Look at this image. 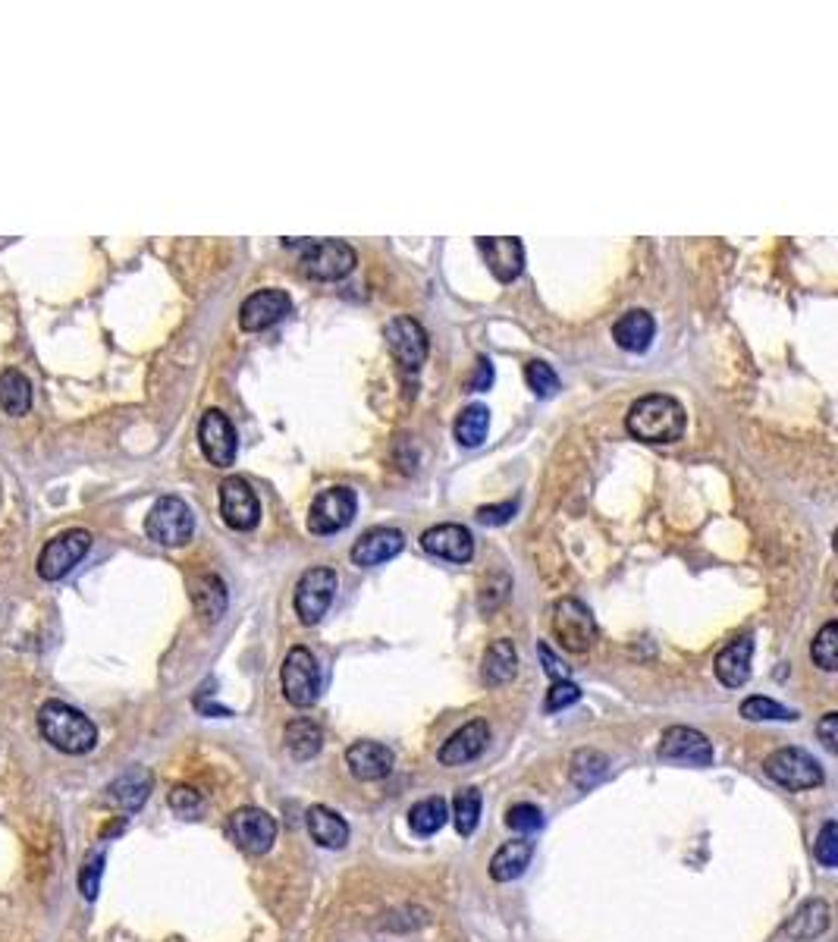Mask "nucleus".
Wrapping results in <instances>:
<instances>
[{
    "instance_id": "nucleus-4",
    "label": "nucleus",
    "mask_w": 838,
    "mask_h": 942,
    "mask_svg": "<svg viewBox=\"0 0 838 942\" xmlns=\"http://www.w3.org/2000/svg\"><path fill=\"white\" fill-rule=\"evenodd\" d=\"M550 631L562 650L588 654L597 645V619L578 597H559L550 610Z\"/></svg>"
},
{
    "instance_id": "nucleus-6",
    "label": "nucleus",
    "mask_w": 838,
    "mask_h": 942,
    "mask_svg": "<svg viewBox=\"0 0 838 942\" xmlns=\"http://www.w3.org/2000/svg\"><path fill=\"white\" fill-rule=\"evenodd\" d=\"M763 773L788 792H810V788H820L822 779H826L820 761L804 748L772 750L763 761Z\"/></svg>"
},
{
    "instance_id": "nucleus-35",
    "label": "nucleus",
    "mask_w": 838,
    "mask_h": 942,
    "mask_svg": "<svg viewBox=\"0 0 838 942\" xmlns=\"http://www.w3.org/2000/svg\"><path fill=\"white\" fill-rule=\"evenodd\" d=\"M481 821V792L474 785L459 788L453 798V823L459 836H472Z\"/></svg>"
},
{
    "instance_id": "nucleus-37",
    "label": "nucleus",
    "mask_w": 838,
    "mask_h": 942,
    "mask_svg": "<svg viewBox=\"0 0 838 942\" xmlns=\"http://www.w3.org/2000/svg\"><path fill=\"white\" fill-rule=\"evenodd\" d=\"M741 716H745V719H751V723H763V719L791 723V719H798L795 710H788V707H782L779 700L763 698V695H751V698H745V704H741Z\"/></svg>"
},
{
    "instance_id": "nucleus-25",
    "label": "nucleus",
    "mask_w": 838,
    "mask_h": 942,
    "mask_svg": "<svg viewBox=\"0 0 838 942\" xmlns=\"http://www.w3.org/2000/svg\"><path fill=\"white\" fill-rule=\"evenodd\" d=\"M653 333H657V324L653 317L644 308H634V312H625L615 324H612V340L615 346L625 352H647L650 343H653Z\"/></svg>"
},
{
    "instance_id": "nucleus-33",
    "label": "nucleus",
    "mask_w": 838,
    "mask_h": 942,
    "mask_svg": "<svg viewBox=\"0 0 838 942\" xmlns=\"http://www.w3.org/2000/svg\"><path fill=\"white\" fill-rule=\"evenodd\" d=\"M450 821V804L443 798H424L408 811V826L415 836H434L443 830V823Z\"/></svg>"
},
{
    "instance_id": "nucleus-15",
    "label": "nucleus",
    "mask_w": 838,
    "mask_h": 942,
    "mask_svg": "<svg viewBox=\"0 0 838 942\" xmlns=\"http://www.w3.org/2000/svg\"><path fill=\"white\" fill-rule=\"evenodd\" d=\"M657 754L672 764H688V767H710L713 764V745L710 738L691 726H669L660 738Z\"/></svg>"
},
{
    "instance_id": "nucleus-27",
    "label": "nucleus",
    "mask_w": 838,
    "mask_h": 942,
    "mask_svg": "<svg viewBox=\"0 0 838 942\" xmlns=\"http://www.w3.org/2000/svg\"><path fill=\"white\" fill-rule=\"evenodd\" d=\"M531 857H534V842H528V838H512L506 845H500L496 855L490 857V876H493L496 883H512V880H519V876L528 871Z\"/></svg>"
},
{
    "instance_id": "nucleus-5",
    "label": "nucleus",
    "mask_w": 838,
    "mask_h": 942,
    "mask_svg": "<svg viewBox=\"0 0 838 942\" xmlns=\"http://www.w3.org/2000/svg\"><path fill=\"white\" fill-rule=\"evenodd\" d=\"M279 685H283V698L289 700L293 707L305 710L315 707L321 698V666L317 657L308 647H293L283 660L279 669Z\"/></svg>"
},
{
    "instance_id": "nucleus-46",
    "label": "nucleus",
    "mask_w": 838,
    "mask_h": 942,
    "mask_svg": "<svg viewBox=\"0 0 838 942\" xmlns=\"http://www.w3.org/2000/svg\"><path fill=\"white\" fill-rule=\"evenodd\" d=\"M541 657H543V664H546V673H550L553 679L556 681L569 679V666L562 664V660H556V654H553L546 645H541Z\"/></svg>"
},
{
    "instance_id": "nucleus-29",
    "label": "nucleus",
    "mask_w": 838,
    "mask_h": 942,
    "mask_svg": "<svg viewBox=\"0 0 838 942\" xmlns=\"http://www.w3.org/2000/svg\"><path fill=\"white\" fill-rule=\"evenodd\" d=\"M829 924H832V907L826 905L822 899H810V902H804L798 911H795V918L788 921V936L791 940H817V936H822L826 930H829Z\"/></svg>"
},
{
    "instance_id": "nucleus-21",
    "label": "nucleus",
    "mask_w": 838,
    "mask_h": 942,
    "mask_svg": "<svg viewBox=\"0 0 838 942\" xmlns=\"http://www.w3.org/2000/svg\"><path fill=\"white\" fill-rule=\"evenodd\" d=\"M393 750L381 742H355L346 750V767L358 783H381L393 773Z\"/></svg>"
},
{
    "instance_id": "nucleus-36",
    "label": "nucleus",
    "mask_w": 838,
    "mask_h": 942,
    "mask_svg": "<svg viewBox=\"0 0 838 942\" xmlns=\"http://www.w3.org/2000/svg\"><path fill=\"white\" fill-rule=\"evenodd\" d=\"M810 657L820 666L822 673H836L838 669V622H826L820 635L810 645Z\"/></svg>"
},
{
    "instance_id": "nucleus-16",
    "label": "nucleus",
    "mask_w": 838,
    "mask_h": 942,
    "mask_svg": "<svg viewBox=\"0 0 838 942\" xmlns=\"http://www.w3.org/2000/svg\"><path fill=\"white\" fill-rule=\"evenodd\" d=\"M421 547L431 557L446 559V562H469L474 557V534L465 524H434L421 534Z\"/></svg>"
},
{
    "instance_id": "nucleus-17",
    "label": "nucleus",
    "mask_w": 838,
    "mask_h": 942,
    "mask_svg": "<svg viewBox=\"0 0 838 942\" xmlns=\"http://www.w3.org/2000/svg\"><path fill=\"white\" fill-rule=\"evenodd\" d=\"M293 312V298L283 290H262L245 298L239 308V327L248 333H262Z\"/></svg>"
},
{
    "instance_id": "nucleus-30",
    "label": "nucleus",
    "mask_w": 838,
    "mask_h": 942,
    "mask_svg": "<svg viewBox=\"0 0 838 942\" xmlns=\"http://www.w3.org/2000/svg\"><path fill=\"white\" fill-rule=\"evenodd\" d=\"M283 742H286V750L296 757V761H312L321 754L324 748V729L317 726L315 719H293L283 733Z\"/></svg>"
},
{
    "instance_id": "nucleus-11",
    "label": "nucleus",
    "mask_w": 838,
    "mask_h": 942,
    "mask_svg": "<svg viewBox=\"0 0 838 942\" xmlns=\"http://www.w3.org/2000/svg\"><path fill=\"white\" fill-rule=\"evenodd\" d=\"M386 346H390V355L393 362L402 367V371H418L427 359V331L421 327L415 317L408 314H400L386 324Z\"/></svg>"
},
{
    "instance_id": "nucleus-22",
    "label": "nucleus",
    "mask_w": 838,
    "mask_h": 942,
    "mask_svg": "<svg viewBox=\"0 0 838 942\" xmlns=\"http://www.w3.org/2000/svg\"><path fill=\"white\" fill-rule=\"evenodd\" d=\"M751 657H753V638L751 635H738L729 645L719 650L717 657V679L726 688H741L751 679Z\"/></svg>"
},
{
    "instance_id": "nucleus-1",
    "label": "nucleus",
    "mask_w": 838,
    "mask_h": 942,
    "mask_svg": "<svg viewBox=\"0 0 838 942\" xmlns=\"http://www.w3.org/2000/svg\"><path fill=\"white\" fill-rule=\"evenodd\" d=\"M684 409H681L679 400L666 396V393H650V396H641L629 409L625 415V428L634 440L641 443H676L684 434Z\"/></svg>"
},
{
    "instance_id": "nucleus-42",
    "label": "nucleus",
    "mask_w": 838,
    "mask_h": 942,
    "mask_svg": "<svg viewBox=\"0 0 838 942\" xmlns=\"http://www.w3.org/2000/svg\"><path fill=\"white\" fill-rule=\"evenodd\" d=\"M170 807H174L179 817H198L201 807H205V798H201V792L193 788V785H174V788H170Z\"/></svg>"
},
{
    "instance_id": "nucleus-38",
    "label": "nucleus",
    "mask_w": 838,
    "mask_h": 942,
    "mask_svg": "<svg viewBox=\"0 0 838 942\" xmlns=\"http://www.w3.org/2000/svg\"><path fill=\"white\" fill-rule=\"evenodd\" d=\"M524 381H528L531 393H534L538 400H550V396L559 390L556 371L546 365V362H538V359L524 365Z\"/></svg>"
},
{
    "instance_id": "nucleus-23",
    "label": "nucleus",
    "mask_w": 838,
    "mask_h": 942,
    "mask_svg": "<svg viewBox=\"0 0 838 942\" xmlns=\"http://www.w3.org/2000/svg\"><path fill=\"white\" fill-rule=\"evenodd\" d=\"M151 785H155V776L145 767L126 769L122 776H117L114 783L107 785V802L120 807V811H139L151 795Z\"/></svg>"
},
{
    "instance_id": "nucleus-14",
    "label": "nucleus",
    "mask_w": 838,
    "mask_h": 942,
    "mask_svg": "<svg viewBox=\"0 0 838 942\" xmlns=\"http://www.w3.org/2000/svg\"><path fill=\"white\" fill-rule=\"evenodd\" d=\"M198 443H201V453H205V459H208L210 465L229 469V465L236 462V450H239L236 428H233V421H229L220 409H208V412L201 415Z\"/></svg>"
},
{
    "instance_id": "nucleus-19",
    "label": "nucleus",
    "mask_w": 838,
    "mask_h": 942,
    "mask_svg": "<svg viewBox=\"0 0 838 942\" xmlns=\"http://www.w3.org/2000/svg\"><path fill=\"white\" fill-rule=\"evenodd\" d=\"M405 550V534L400 528H371L352 547V562L358 569H374L396 559Z\"/></svg>"
},
{
    "instance_id": "nucleus-8",
    "label": "nucleus",
    "mask_w": 838,
    "mask_h": 942,
    "mask_svg": "<svg viewBox=\"0 0 838 942\" xmlns=\"http://www.w3.org/2000/svg\"><path fill=\"white\" fill-rule=\"evenodd\" d=\"M336 588H339V578L327 566H315V569L302 572L296 585V597H293L298 622L302 626H317L327 616V610H331Z\"/></svg>"
},
{
    "instance_id": "nucleus-3",
    "label": "nucleus",
    "mask_w": 838,
    "mask_h": 942,
    "mask_svg": "<svg viewBox=\"0 0 838 942\" xmlns=\"http://www.w3.org/2000/svg\"><path fill=\"white\" fill-rule=\"evenodd\" d=\"M283 245L302 248V274L312 279H343L355 271V248L343 239H286Z\"/></svg>"
},
{
    "instance_id": "nucleus-26",
    "label": "nucleus",
    "mask_w": 838,
    "mask_h": 942,
    "mask_svg": "<svg viewBox=\"0 0 838 942\" xmlns=\"http://www.w3.org/2000/svg\"><path fill=\"white\" fill-rule=\"evenodd\" d=\"M189 593H193V604H195V612L205 619V622H220V616L227 612V585L220 581L217 576H210V572H205V576H195L193 581H189Z\"/></svg>"
},
{
    "instance_id": "nucleus-7",
    "label": "nucleus",
    "mask_w": 838,
    "mask_h": 942,
    "mask_svg": "<svg viewBox=\"0 0 838 942\" xmlns=\"http://www.w3.org/2000/svg\"><path fill=\"white\" fill-rule=\"evenodd\" d=\"M145 531L160 547H183V543L193 541L195 534L193 509L186 507V500H179V497H160L145 519Z\"/></svg>"
},
{
    "instance_id": "nucleus-24",
    "label": "nucleus",
    "mask_w": 838,
    "mask_h": 942,
    "mask_svg": "<svg viewBox=\"0 0 838 942\" xmlns=\"http://www.w3.org/2000/svg\"><path fill=\"white\" fill-rule=\"evenodd\" d=\"M305 823H308V833H312V838H315L321 848L339 852V848L349 845V823L343 821L336 811H331V807H324V804L308 807Z\"/></svg>"
},
{
    "instance_id": "nucleus-40",
    "label": "nucleus",
    "mask_w": 838,
    "mask_h": 942,
    "mask_svg": "<svg viewBox=\"0 0 838 942\" xmlns=\"http://www.w3.org/2000/svg\"><path fill=\"white\" fill-rule=\"evenodd\" d=\"M101 873H105V855L91 852L82 864V871H79V892L86 895L88 902H95L98 892H101Z\"/></svg>"
},
{
    "instance_id": "nucleus-45",
    "label": "nucleus",
    "mask_w": 838,
    "mask_h": 942,
    "mask_svg": "<svg viewBox=\"0 0 838 942\" xmlns=\"http://www.w3.org/2000/svg\"><path fill=\"white\" fill-rule=\"evenodd\" d=\"M817 735H820L822 748L838 750V714H826L817 723Z\"/></svg>"
},
{
    "instance_id": "nucleus-41",
    "label": "nucleus",
    "mask_w": 838,
    "mask_h": 942,
    "mask_svg": "<svg viewBox=\"0 0 838 942\" xmlns=\"http://www.w3.org/2000/svg\"><path fill=\"white\" fill-rule=\"evenodd\" d=\"M506 823L509 830L515 833H534L543 826V814L538 804H512L506 811Z\"/></svg>"
},
{
    "instance_id": "nucleus-18",
    "label": "nucleus",
    "mask_w": 838,
    "mask_h": 942,
    "mask_svg": "<svg viewBox=\"0 0 838 942\" xmlns=\"http://www.w3.org/2000/svg\"><path fill=\"white\" fill-rule=\"evenodd\" d=\"M490 742V726L487 719H472L462 729H455L437 750V761L443 767H462L477 761Z\"/></svg>"
},
{
    "instance_id": "nucleus-44",
    "label": "nucleus",
    "mask_w": 838,
    "mask_h": 942,
    "mask_svg": "<svg viewBox=\"0 0 838 942\" xmlns=\"http://www.w3.org/2000/svg\"><path fill=\"white\" fill-rule=\"evenodd\" d=\"M515 503H490V507L477 509V522L481 524H506L515 516Z\"/></svg>"
},
{
    "instance_id": "nucleus-9",
    "label": "nucleus",
    "mask_w": 838,
    "mask_h": 942,
    "mask_svg": "<svg viewBox=\"0 0 838 942\" xmlns=\"http://www.w3.org/2000/svg\"><path fill=\"white\" fill-rule=\"evenodd\" d=\"M358 509V497L352 488H327L317 493L308 509V531L317 538L336 534L343 528H349Z\"/></svg>"
},
{
    "instance_id": "nucleus-32",
    "label": "nucleus",
    "mask_w": 838,
    "mask_h": 942,
    "mask_svg": "<svg viewBox=\"0 0 838 942\" xmlns=\"http://www.w3.org/2000/svg\"><path fill=\"white\" fill-rule=\"evenodd\" d=\"M487 428H490V409L484 402H472L462 409V415L455 419V440L462 447H481L487 440Z\"/></svg>"
},
{
    "instance_id": "nucleus-34",
    "label": "nucleus",
    "mask_w": 838,
    "mask_h": 942,
    "mask_svg": "<svg viewBox=\"0 0 838 942\" xmlns=\"http://www.w3.org/2000/svg\"><path fill=\"white\" fill-rule=\"evenodd\" d=\"M0 405L7 415H26L32 405V386L19 371H3L0 374Z\"/></svg>"
},
{
    "instance_id": "nucleus-43",
    "label": "nucleus",
    "mask_w": 838,
    "mask_h": 942,
    "mask_svg": "<svg viewBox=\"0 0 838 942\" xmlns=\"http://www.w3.org/2000/svg\"><path fill=\"white\" fill-rule=\"evenodd\" d=\"M581 700V688H578L575 681L562 679V681H553V688L546 691V704H543V710L546 714H556V710H565V707H572V704H578Z\"/></svg>"
},
{
    "instance_id": "nucleus-13",
    "label": "nucleus",
    "mask_w": 838,
    "mask_h": 942,
    "mask_svg": "<svg viewBox=\"0 0 838 942\" xmlns=\"http://www.w3.org/2000/svg\"><path fill=\"white\" fill-rule=\"evenodd\" d=\"M220 516L233 531H255L262 522L258 493L239 474H233L220 484Z\"/></svg>"
},
{
    "instance_id": "nucleus-10",
    "label": "nucleus",
    "mask_w": 838,
    "mask_h": 942,
    "mask_svg": "<svg viewBox=\"0 0 838 942\" xmlns=\"http://www.w3.org/2000/svg\"><path fill=\"white\" fill-rule=\"evenodd\" d=\"M88 550H91V531H86V528H70V531L57 534L53 541L45 543V550L38 557V576L45 581L70 576L72 566H79Z\"/></svg>"
},
{
    "instance_id": "nucleus-39",
    "label": "nucleus",
    "mask_w": 838,
    "mask_h": 942,
    "mask_svg": "<svg viewBox=\"0 0 838 942\" xmlns=\"http://www.w3.org/2000/svg\"><path fill=\"white\" fill-rule=\"evenodd\" d=\"M814 857L820 861L822 867H838V823L826 821L822 823L820 836L814 842Z\"/></svg>"
},
{
    "instance_id": "nucleus-47",
    "label": "nucleus",
    "mask_w": 838,
    "mask_h": 942,
    "mask_svg": "<svg viewBox=\"0 0 838 942\" xmlns=\"http://www.w3.org/2000/svg\"><path fill=\"white\" fill-rule=\"evenodd\" d=\"M490 384H493V365H490V359H477V374L472 377V390L474 393H481V390H487Z\"/></svg>"
},
{
    "instance_id": "nucleus-31",
    "label": "nucleus",
    "mask_w": 838,
    "mask_h": 942,
    "mask_svg": "<svg viewBox=\"0 0 838 942\" xmlns=\"http://www.w3.org/2000/svg\"><path fill=\"white\" fill-rule=\"evenodd\" d=\"M569 776L578 788H594L597 783H603L610 776V757L594 748L575 750L572 764H569Z\"/></svg>"
},
{
    "instance_id": "nucleus-2",
    "label": "nucleus",
    "mask_w": 838,
    "mask_h": 942,
    "mask_svg": "<svg viewBox=\"0 0 838 942\" xmlns=\"http://www.w3.org/2000/svg\"><path fill=\"white\" fill-rule=\"evenodd\" d=\"M38 729L45 735V742H51L53 748L63 754H88L98 745L95 723L63 700H51L38 710Z\"/></svg>"
},
{
    "instance_id": "nucleus-20",
    "label": "nucleus",
    "mask_w": 838,
    "mask_h": 942,
    "mask_svg": "<svg viewBox=\"0 0 838 942\" xmlns=\"http://www.w3.org/2000/svg\"><path fill=\"white\" fill-rule=\"evenodd\" d=\"M477 248L487 262L490 274L500 283H512L522 277L524 271V245L515 236H481Z\"/></svg>"
},
{
    "instance_id": "nucleus-28",
    "label": "nucleus",
    "mask_w": 838,
    "mask_h": 942,
    "mask_svg": "<svg viewBox=\"0 0 838 942\" xmlns=\"http://www.w3.org/2000/svg\"><path fill=\"white\" fill-rule=\"evenodd\" d=\"M515 673H519V650H515V645H512L509 638H496V641L484 650L481 679L487 681V685H493V688H500V685L515 679Z\"/></svg>"
},
{
    "instance_id": "nucleus-12",
    "label": "nucleus",
    "mask_w": 838,
    "mask_h": 942,
    "mask_svg": "<svg viewBox=\"0 0 838 942\" xmlns=\"http://www.w3.org/2000/svg\"><path fill=\"white\" fill-rule=\"evenodd\" d=\"M229 836L248 855H264L277 842V821L262 807H239L229 814Z\"/></svg>"
}]
</instances>
